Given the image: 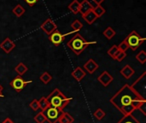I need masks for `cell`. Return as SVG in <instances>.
I'll list each match as a JSON object with an SVG mask.
<instances>
[{"mask_svg": "<svg viewBox=\"0 0 146 123\" xmlns=\"http://www.w3.org/2000/svg\"><path fill=\"white\" fill-rule=\"evenodd\" d=\"M27 70H28L27 67L24 63H22V62H20L15 68V71L18 74L19 76H22L23 74H25L27 72Z\"/></svg>", "mask_w": 146, "mask_h": 123, "instance_id": "ac0fdd59", "label": "cell"}, {"mask_svg": "<svg viewBox=\"0 0 146 123\" xmlns=\"http://www.w3.org/2000/svg\"><path fill=\"white\" fill-rule=\"evenodd\" d=\"M33 120H34V122L36 123H44L46 122V119H45L44 114L42 113V111L37 113V115L34 116Z\"/></svg>", "mask_w": 146, "mask_h": 123, "instance_id": "4316f807", "label": "cell"}, {"mask_svg": "<svg viewBox=\"0 0 146 123\" xmlns=\"http://www.w3.org/2000/svg\"><path fill=\"white\" fill-rule=\"evenodd\" d=\"M33 81L32 80H25L22 79L21 76H16L15 79H13L10 82H9V86L16 92H21L28 84H31Z\"/></svg>", "mask_w": 146, "mask_h": 123, "instance_id": "8992f818", "label": "cell"}, {"mask_svg": "<svg viewBox=\"0 0 146 123\" xmlns=\"http://www.w3.org/2000/svg\"><path fill=\"white\" fill-rule=\"evenodd\" d=\"M93 116H94L98 121H102V120L106 116V113H105L101 108H98V109H97V110L94 111Z\"/></svg>", "mask_w": 146, "mask_h": 123, "instance_id": "603a6c76", "label": "cell"}, {"mask_svg": "<svg viewBox=\"0 0 146 123\" xmlns=\"http://www.w3.org/2000/svg\"><path fill=\"white\" fill-rule=\"evenodd\" d=\"M3 87L0 85V98H3Z\"/></svg>", "mask_w": 146, "mask_h": 123, "instance_id": "d590c367", "label": "cell"}, {"mask_svg": "<svg viewBox=\"0 0 146 123\" xmlns=\"http://www.w3.org/2000/svg\"><path fill=\"white\" fill-rule=\"evenodd\" d=\"M93 1H95V2H96V3H98V4H101L104 0H93Z\"/></svg>", "mask_w": 146, "mask_h": 123, "instance_id": "8d00e7d4", "label": "cell"}, {"mask_svg": "<svg viewBox=\"0 0 146 123\" xmlns=\"http://www.w3.org/2000/svg\"><path fill=\"white\" fill-rule=\"evenodd\" d=\"M38 105H39V110H41L42 111L50 106L46 97H42L38 99Z\"/></svg>", "mask_w": 146, "mask_h": 123, "instance_id": "44dd1931", "label": "cell"}, {"mask_svg": "<svg viewBox=\"0 0 146 123\" xmlns=\"http://www.w3.org/2000/svg\"><path fill=\"white\" fill-rule=\"evenodd\" d=\"M118 49H119L120 51H124V52H126L129 49V46H128V45H127V41L125 39L118 45Z\"/></svg>", "mask_w": 146, "mask_h": 123, "instance_id": "4dcf8cb0", "label": "cell"}, {"mask_svg": "<svg viewBox=\"0 0 146 123\" xmlns=\"http://www.w3.org/2000/svg\"><path fill=\"white\" fill-rule=\"evenodd\" d=\"M85 70H86L89 74H94L97 69L99 68V65L93 60V59H89L83 66Z\"/></svg>", "mask_w": 146, "mask_h": 123, "instance_id": "8fae6325", "label": "cell"}, {"mask_svg": "<svg viewBox=\"0 0 146 123\" xmlns=\"http://www.w3.org/2000/svg\"><path fill=\"white\" fill-rule=\"evenodd\" d=\"M50 105L54 107L60 111H63V110L68 105V104L72 101V98H68L65 94H63L59 89H54L47 97H46Z\"/></svg>", "mask_w": 146, "mask_h": 123, "instance_id": "7a4b0ae2", "label": "cell"}, {"mask_svg": "<svg viewBox=\"0 0 146 123\" xmlns=\"http://www.w3.org/2000/svg\"><path fill=\"white\" fill-rule=\"evenodd\" d=\"M71 75L77 80V81H81L83 80V78L86 77V71L81 68V67H77L74 70L72 71Z\"/></svg>", "mask_w": 146, "mask_h": 123, "instance_id": "4fadbf2b", "label": "cell"}, {"mask_svg": "<svg viewBox=\"0 0 146 123\" xmlns=\"http://www.w3.org/2000/svg\"><path fill=\"white\" fill-rule=\"evenodd\" d=\"M136 59L141 63V64H145L146 62V53L145 51H139V53H138L136 55Z\"/></svg>", "mask_w": 146, "mask_h": 123, "instance_id": "83f0119b", "label": "cell"}, {"mask_svg": "<svg viewBox=\"0 0 146 123\" xmlns=\"http://www.w3.org/2000/svg\"><path fill=\"white\" fill-rule=\"evenodd\" d=\"M64 39H65V35L62 34V33H60L57 29L55 30L51 34L49 35L50 41L56 46H59L62 43Z\"/></svg>", "mask_w": 146, "mask_h": 123, "instance_id": "52a82bcc", "label": "cell"}, {"mask_svg": "<svg viewBox=\"0 0 146 123\" xmlns=\"http://www.w3.org/2000/svg\"><path fill=\"white\" fill-rule=\"evenodd\" d=\"M71 27L73 28V30L74 32H79L82 27H83V24L79 21V20H75L72 22L71 24Z\"/></svg>", "mask_w": 146, "mask_h": 123, "instance_id": "f1b7e54d", "label": "cell"}, {"mask_svg": "<svg viewBox=\"0 0 146 123\" xmlns=\"http://www.w3.org/2000/svg\"><path fill=\"white\" fill-rule=\"evenodd\" d=\"M92 10H93V12L95 13V15H97L98 18H99L102 15H104L105 14V12H106L105 9L104 7H102L101 4H98L97 7H95L94 9H92Z\"/></svg>", "mask_w": 146, "mask_h": 123, "instance_id": "d4e9b609", "label": "cell"}, {"mask_svg": "<svg viewBox=\"0 0 146 123\" xmlns=\"http://www.w3.org/2000/svg\"><path fill=\"white\" fill-rule=\"evenodd\" d=\"M25 9L21 5V4H17L15 7H14V9H12L13 14L16 16V17H21V15H23V14L25 13Z\"/></svg>", "mask_w": 146, "mask_h": 123, "instance_id": "ffe728a7", "label": "cell"}, {"mask_svg": "<svg viewBox=\"0 0 146 123\" xmlns=\"http://www.w3.org/2000/svg\"><path fill=\"white\" fill-rule=\"evenodd\" d=\"M29 107L34 111V112H37L38 110H39V105H38V100L37 99H33L32 100V102L29 104Z\"/></svg>", "mask_w": 146, "mask_h": 123, "instance_id": "f546056e", "label": "cell"}, {"mask_svg": "<svg viewBox=\"0 0 146 123\" xmlns=\"http://www.w3.org/2000/svg\"><path fill=\"white\" fill-rule=\"evenodd\" d=\"M40 27L47 35L51 34L55 30H56V25L50 18H48L46 21H44Z\"/></svg>", "mask_w": 146, "mask_h": 123, "instance_id": "ba28073f", "label": "cell"}, {"mask_svg": "<svg viewBox=\"0 0 146 123\" xmlns=\"http://www.w3.org/2000/svg\"><path fill=\"white\" fill-rule=\"evenodd\" d=\"M74 118L68 112L62 111L60 117L58 119V123H74Z\"/></svg>", "mask_w": 146, "mask_h": 123, "instance_id": "5bb4252c", "label": "cell"}, {"mask_svg": "<svg viewBox=\"0 0 146 123\" xmlns=\"http://www.w3.org/2000/svg\"><path fill=\"white\" fill-rule=\"evenodd\" d=\"M114 80V77L108 72V71H104L98 77V81L101 83L104 87L109 86Z\"/></svg>", "mask_w": 146, "mask_h": 123, "instance_id": "9c48e42d", "label": "cell"}, {"mask_svg": "<svg viewBox=\"0 0 146 123\" xmlns=\"http://www.w3.org/2000/svg\"><path fill=\"white\" fill-rule=\"evenodd\" d=\"M119 52V49H118V46L114 45L111 48H110V50L108 51V55L112 58V59H115V56L117 55V53Z\"/></svg>", "mask_w": 146, "mask_h": 123, "instance_id": "484cf974", "label": "cell"}, {"mask_svg": "<svg viewBox=\"0 0 146 123\" xmlns=\"http://www.w3.org/2000/svg\"><path fill=\"white\" fill-rule=\"evenodd\" d=\"M125 40L127 41L129 48L133 51H135L145 42V39L141 37L136 31H133L128 34V36L125 39Z\"/></svg>", "mask_w": 146, "mask_h": 123, "instance_id": "277c9868", "label": "cell"}, {"mask_svg": "<svg viewBox=\"0 0 146 123\" xmlns=\"http://www.w3.org/2000/svg\"><path fill=\"white\" fill-rule=\"evenodd\" d=\"M15 47V44L14 43V41H12L9 38H6L4 39V40L0 44V48L1 50H3L5 53L9 54L10 53L14 48Z\"/></svg>", "mask_w": 146, "mask_h": 123, "instance_id": "30bf717a", "label": "cell"}, {"mask_svg": "<svg viewBox=\"0 0 146 123\" xmlns=\"http://www.w3.org/2000/svg\"><path fill=\"white\" fill-rule=\"evenodd\" d=\"M110 103L123 116L131 115L146 103L145 98L139 95L128 84L124 85L111 98Z\"/></svg>", "mask_w": 146, "mask_h": 123, "instance_id": "6da1fadb", "label": "cell"}, {"mask_svg": "<svg viewBox=\"0 0 146 123\" xmlns=\"http://www.w3.org/2000/svg\"><path fill=\"white\" fill-rule=\"evenodd\" d=\"M126 57H127V53L124 52V51H119V52L117 53V55L115 56V57L114 60H116L117 62H121Z\"/></svg>", "mask_w": 146, "mask_h": 123, "instance_id": "1f68e13d", "label": "cell"}, {"mask_svg": "<svg viewBox=\"0 0 146 123\" xmlns=\"http://www.w3.org/2000/svg\"><path fill=\"white\" fill-rule=\"evenodd\" d=\"M42 113L44 114V116L46 119V122H48L49 123H57L62 111H60L59 110H57L54 107L50 106L46 110H43Z\"/></svg>", "mask_w": 146, "mask_h": 123, "instance_id": "5b68a950", "label": "cell"}, {"mask_svg": "<svg viewBox=\"0 0 146 123\" xmlns=\"http://www.w3.org/2000/svg\"><path fill=\"white\" fill-rule=\"evenodd\" d=\"M120 73H121V74L126 80H129L133 75H134L135 70H134L130 65L127 64L126 66H124V67L121 69Z\"/></svg>", "mask_w": 146, "mask_h": 123, "instance_id": "7c38bea8", "label": "cell"}, {"mask_svg": "<svg viewBox=\"0 0 146 123\" xmlns=\"http://www.w3.org/2000/svg\"><path fill=\"white\" fill-rule=\"evenodd\" d=\"M88 2H89L90 5L92 6V9H94L95 7H97V6L98 5V3H96V2H95V1H93V0H88Z\"/></svg>", "mask_w": 146, "mask_h": 123, "instance_id": "836d02e7", "label": "cell"}, {"mask_svg": "<svg viewBox=\"0 0 146 123\" xmlns=\"http://www.w3.org/2000/svg\"><path fill=\"white\" fill-rule=\"evenodd\" d=\"M82 18H83L88 24H90V25H92V24L98 19L97 15H95V13L93 12L92 9L90 10V11H88L87 13L82 15Z\"/></svg>", "mask_w": 146, "mask_h": 123, "instance_id": "9a60e30c", "label": "cell"}, {"mask_svg": "<svg viewBox=\"0 0 146 123\" xmlns=\"http://www.w3.org/2000/svg\"><path fill=\"white\" fill-rule=\"evenodd\" d=\"M97 44L96 41H86L80 33H75L74 36L67 43L68 47L77 56L80 55L90 45Z\"/></svg>", "mask_w": 146, "mask_h": 123, "instance_id": "3957f363", "label": "cell"}, {"mask_svg": "<svg viewBox=\"0 0 146 123\" xmlns=\"http://www.w3.org/2000/svg\"><path fill=\"white\" fill-rule=\"evenodd\" d=\"M39 80L40 81L44 84V85H47L49 82H50V80H52V76L48 73V72H44L40 76H39Z\"/></svg>", "mask_w": 146, "mask_h": 123, "instance_id": "7402d4cb", "label": "cell"}, {"mask_svg": "<svg viewBox=\"0 0 146 123\" xmlns=\"http://www.w3.org/2000/svg\"><path fill=\"white\" fill-rule=\"evenodd\" d=\"M1 123H15L10 118H5Z\"/></svg>", "mask_w": 146, "mask_h": 123, "instance_id": "e575fe53", "label": "cell"}, {"mask_svg": "<svg viewBox=\"0 0 146 123\" xmlns=\"http://www.w3.org/2000/svg\"><path fill=\"white\" fill-rule=\"evenodd\" d=\"M68 9L74 15H77L78 13H80V2L78 0H74L68 5Z\"/></svg>", "mask_w": 146, "mask_h": 123, "instance_id": "d6986e66", "label": "cell"}, {"mask_svg": "<svg viewBox=\"0 0 146 123\" xmlns=\"http://www.w3.org/2000/svg\"><path fill=\"white\" fill-rule=\"evenodd\" d=\"M116 33L115 31L111 27H107L104 31V35L108 39H111L112 38H114L115 36Z\"/></svg>", "mask_w": 146, "mask_h": 123, "instance_id": "cb8c5ba5", "label": "cell"}, {"mask_svg": "<svg viewBox=\"0 0 146 123\" xmlns=\"http://www.w3.org/2000/svg\"><path fill=\"white\" fill-rule=\"evenodd\" d=\"M38 0H25V2L30 6V7H32V6H33L37 2H38Z\"/></svg>", "mask_w": 146, "mask_h": 123, "instance_id": "d6a6232c", "label": "cell"}, {"mask_svg": "<svg viewBox=\"0 0 146 123\" xmlns=\"http://www.w3.org/2000/svg\"><path fill=\"white\" fill-rule=\"evenodd\" d=\"M117 123H141L139 120H137L133 114L124 116Z\"/></svg>", "mask_w": 146, "mask_h": 123, "instance_id": "e0dca14e", "label": "cell"}, {"mask_svg": "<svg viewBox=\"0 0 146 123\" xmlns=\"http://www.w3.org/2000/svg\"><path fill=\"white\" fill-rule=\"evenodd\" d=\"M92 9V6L90 5L88 0H83L82 2H80V13L81 15H84Z\"/></svg>", "mask_w": 146, "mask_h": 123, "instance_id": "2e32d148", "label": "cell"}]
</instances>
